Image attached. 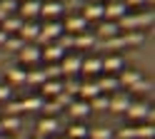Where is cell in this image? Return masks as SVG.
Wrapping results in <instances>:
<instances>
[{
  "label": "cell",
  "instance_id": "35",
  "mask_svg": "<svg viewBox=\"0 0 155 139\" xmlns=\"http://www.w3.org/2000/svg\"><path fill=\"white\" fill-rule=\"evenodd\" d=\"M108 102H110L108 94H98L90 99V109H108Z\"/></svg>",
  "mask_w": 155,
  "mask_h": 139
},
{
  "label": "cell",
  "instance_id": "44",
  "mask_svg": "<svg viewBox=\"0 0 155 139\" xmlns=\"http://www.w3.org/2000/svg\"><path fill=\"white\" fill-rule=\"evenodd\" d=\"M123 3H125V5H130V8H138V5L145 3V0H123Z\"/></svg>",
  "mask_w": 155,
  "mask_h": 139
},
{
  "label": "cell",
  "instance_id": "50",
  "mask_svg": "<svg viewBox=\"0 0 155 139\" xmlns=\"http://www.w3.org/2000/svg\"><path fill=\"white\" fill-rule=\"evenodd\" d=\"M58 139H68V137H58Z\"/></svg>",
  "mask_w": 155,
  "mask_h": 139
},
{
  "label": "cell",
  "instance_id": "32",
  "mask_svg": "<svg viewBox=\"0 0 155 139\" xmlns=\"http://www.w3.org/2000/svg\"><path fill=\"white\" fill-rule=\"evenodd\" d=\"M135 137H138V139H153L155 137V127L148 124V122H145L143 127H135Z\"/></svg>",
  "mask_w": 155,
  "mask_h": 139
},
{
  "label": "cell",
  "instance_id": "16",
  "mask_svg": "<svg viewBox=\"0 0 155 139\" xmlns=\"http://www.w3.org/2000/svg\"><path fill=\"white\" fill-rule=\"evenodd\" d=\"M125 114H128L133 122H138V119H145V117L150 114V107L145 104V102H130V107H128V112H125Z\"/></svg>",
  "mask_w": 155,
  "mask_h": 139
},
{
  "label": "cell",
  "instance_id": "1",
  "mask_svg": "<svg viewBox=\"0 0 155 139\" xmlns=\"http://www.w3.org/2000/svg\"><path fill=\"white\" fill-rule=\"evenodd\" d=\"M148 25H153V13H140V15H130V13H125V15L118 20L120 32L140 30V27H148Z\"/></svg>",
  "mask_w": 155,
  "mask_h": 139
},
{
  "label": "cell",
  "instance_id": "47",
  "mask_svg": "<svg viewBox=\"0 0 155 139\" xmlns=\"http://www.w3.org/2000/svg\"><path fill=\"white\" fill-rule=\"evenodd\" d=\"M145 3H150V5H153V3H155V0H145Z\"/></svg>",
  "mask_w": 155,
  "mask_h": 139
},
{
  "label": "cell",
  "instance_id": "49",
  "mask_svg": "<svg viewBox=\"0 0 155 139\" xmlns=\"http://www.w3.org/2000/svg\"><path fill=\"white\" fill-rule=\"evenodd\" d=\"M5 139H15V137H5Z\"/></svg>",
  "mask_w": 155,
  "mask_h": 139
},
{
  "label": "cell",
  "instance_id": "15",
  "mask_svg": "<svg viewBox=\"0 0 155 139\" xmlns=\"http://www.w3.org/2000/svg\"><path fill=\"white\" fill-rule=\"evenodd\" d=\"M68 109H70V117L75 119H85L93 109H90V102H85V99H78V102H70L68 104Z\"/></svg>",
  "mask_w": 155,
  "mask_h": 139
},
{
  "label": "cell",
  "instance_id": "30",
  "mask_svg": "<svg viewBox=\"0 0 155 139\" xmlns=\"http://www.w3.org/2000/svg\"><path fill=\"white\" fill-rule=\"evenodd\" d=\"M23 45H25V42H23L18 35H8V37H5V42H3V47H5V50H10V52H20Z\"/></svg>",
  "mask_w": 155,
  "mask_h": 139
},
{
  "label": "cell",
  "instance_id": "36",
  "mask_svg": "<svg viewBox=\"0 0 155 139\" xmlns=\"http://www.w3.org/2000/svg\"><path fill=\"white\" fill-rule=\"evenodd\" d=\"M18 0H0V10H3L5 15H15L18 13Z\"/></svg>",
  "mask_w": 155,
  "mask_h": 139
},
{
  "label": "cell",
  "instance_id": "26",
  "mask_svg": "<svg viewBox=\"0 0 155 139\" xmlns=\"http://www.w3.org/2000/svg\"><path fill=\"white\" fill-rule=\"evenodd\" d=\"M88 132L90 129L85 127L83 122H75V124L68 127V139H88Z\"/></svg>",
  "mask_w": 155,
  "mask_h": 139
},
{
  "label": "cell",
  "instance_id": "5",
  "mask_svg": "<svg viewBox=\"0 0 155 139\" xmlns=\"http://www.w3.org/2000/svg\"><path fill=\"white\" fill-rule=\"evenodd\" d=\"M95 85H98V89H100L103 94H113V92H118V89H120L118 75H105V72H100L98 79H95Z\"/></svg>",
  "mask_w": 155,
  "mask_h": 139
},
{
  "label": "cell",
  "instance_id": "41",
  "mask_svg": "<svg viewBox=\"0 0 155 139\" xmlns=\"http://www.w3.org/2000/svg\"><path fill=\"white\" fill-rule=\"evenodd\" d=\"M20 112H23V104L20 102H8V114H10V117H20Z\"/></svg>",
  "mask_w": 155,
  "mask_h": 139
},
{
  "label": "cell",
  "instance_id": "33",
  "mask_svg": "<svg viewBox=\"0 0 155 139\" xmlns=\"http://www.w3.org/2000/svg\"><path fill=\"white\" fill-rule=\"evenodd\" d=\"M88 139H113V132L108 127H95L88 132Z\"/></svg>",
  "mask_w": 155,
  "mask_h": 139
},
{
  "label": "cell",
  "instance_id": "29",
  "mask_svg": "<svg viewBox=\"0 0 155 139\" xmlns=\"http://www.w3.org/2000/svg\"><path fill=\"white\" fill-rule=\"evenodd\" d=\"M25 75L28 72L23 67H10V70H8V85H10V87L13 85H23L25 82Z\"/></svg>",
  "mask_w": 155,
  "mask_h": 139
},
{
  "label": "cell",
  "instance_id": "38",
  "mask_svg": "<svg viewBox=\"0 0 155 139\" xmlns=\"http://www.w3.org/2000/svg\"><path fill=\"white\" fill-rule=\"evenodd\" d=\"M43 75H45V79H58L63 72H60V65H48L45 70H43Z\"/></svg>",
  "mask_w": 155,
  "mask_h": 139
},
{
  "label": "cell",
  "instance_id": "43",
  "mask_svg": "<svg viewBox=\"0 0 155 139\" xmlns=\"http://www.w3.org/2000/svg\"><path fill=\"white\" fill-rule=\"evenodd\" d=\"M153 85L150 82H145V79H140V82H135L133 87H130V92H143V89H150Z\"/></svg>",
  "mask_w": 155,
  "mask_h": 139
},
{
  "label": "cell",
  "instance_id": "42",
  "mask_svg": "<svg viewBox=\"0 0 155 139\" xmlns=\"http://www.w3.org/2000/svg\"><path fill=\"white\" fill-rule=\"evenodd\" d=\"M118 137H120V139H138V137H135V127H125V129H120Z\"/></svg>",
  "mask_w": 155,
  "mask_h": 139
},
{
  "label": "cell",
  "instance_id": "20",
  "mask_svg": "<svg viewBox=\"0 0 155 139\" xmlns=\"http://www.w3.org/2000/svg\"><path fill=\"white\" fill-rule=\"evenodd\" d=\"M78 94H80V99L90 102L93 97H98V94H103V92L98 89V85H95V79H93V82H83L80 87H78Z\"/></svg>",
  "mask_w": 155,
  "mask_h": 139
},
{
  "label": "cell",
  "instance_id": "2",
  "mask_svg": "<svg viewBox=\"0 0 155 139\" xmlns=\"http://www.w3.org/2000/svg\"><path fill=\"white\" fill-rule=\"evenodd\" d=\"M63 32H65V30H63V25L58 23V20H50V23L40 25V35H38V42H43V45H50V42H55V40L60 37Z\"/></svg>",
  "mask_w": 155,
  "mask_h": 139
},
{
  "label": "cell",
  "instance_id": "39",
  "mask_svg": "<svg viewBox=\"0 0 155 139\" xmlns=\"http://www.w3.org/2000/svg\"><path fill=\"white\" fill-rule=\"evenodd\" d=\"M105 47H108V50H123V47H125V45H123V37L115 35V37H110V40H105Z\"/></svg>",
  "mask_w": 155,
  "mask_h": 139
},
{
  "label": "cell",
  "instance_id": "6",
  "mask_svg": "<svg viewBox=\"0 0 155 139\" xmlns=\"http://www.w3.org/2000/svg\"><path fill=\"white\" fill-rule=\"evenodd\" d=\"M80 62H83L80 55L65 52L63 60H60V72H63V75H78V72H80Z\"/></svg>",
  "mask_w": 155,
  "mask_h": 139
},
{
  "label": "cell",
  "instance_id": "14",
  "mask_svg": "<svg viewBox=\"0 0 155 139\" xmlns=\"http://www.w3.org/2000/svg\"><path fill=\"white\" fill-rule=\"evenodd\" d=\"M38 35H40V25L38 23H23V27L18 30V37L23 42H33V40H38Z\"/></svg>",
  "mask_w": 155,
  "mask_h": 139
},
{
  "label": "cell",
  "instance_id": "28",
  "mask_svg": "<svg viewBox=\"0 0 155 139\" xmlns=\"http://www.w3.org/2000/svg\"><path fill=\"white\" fill-rule=\"evenodd\" d=\"M43 102H45V99L40 94H33V97H25L20 104H23V112H38V109L43 107Z\"/></svg>",
  "mask_w": 155,
  "mask_h": 139
},
{
  "label": "cell",
  "instance_id": "45",
  "mask_svg": "<svg viewBox=\"0 0 155 139\" xmlns=\"http://www.w3.org/2000/svg\"><path fill=\"white\" fill-rule=\"evenodd\" d=\"M5 37H8V35L3 32V30H0V45H3V42H5Z\"/></svg>",
  "mask_w": 155,
  "mask_h": 139
},
{
  "label": "cell",
  "instance_id": "12",
  "mask_svg": "<svg viewBox=\"0 0 155 139\" xmlns=\"http://www.w3.org/2000/svg\"><path fill=\"white\" fill-rule=\"evenodd\" d=\"M85 27H88V20H85L83 15H70V17L65 20V25H63V30H65V32H70V35L85 32Z\"/></svg>",
  "mask_w": 155,
  "mask_h": 139
},
{
  "label": "cell",
  "instance_id": "23",
  "mask_svg": "<svg viewBox=\"0 0 155 139\" xmlns=\"http://www.w3.org/2000/svg\"><path fill=\"white\" fill-rule=\"evenodd\" d=\"M38 132H40L43 137L55 134V132H58V119H55V117H43L40 122H38Z\"/></svg>",
  "mask_w": 155,
  "mask_h": 139
},
{
  "label": "cell",
  "instance_id": "4",
  "mask_svg": "<svg viewBox=\"0 0 155 139\" xmlns=\"http://www.w3.org/2000/svg\"><path fill=\"white\" fill-rule=\"evenodd\" d=\"M18 15L25 23H35V17L40 15V0H25V3H20L18 5Z\"/></svg>",
  "mask_w": 155,
  "mask_h": 139
},
{
  "label": "cell",
  "instance_id": "46",
  "mask_svg": "<svg viewBox=\"0 0 155 139\" xmlns=\"http://www.w3.org/2000/svg\"><path fill=\"white\" fill-rule=\"evenodd\" d=\"M5 17H8V15L3 13V10H0V23H3V20H5Z\"/></svg>",
  "mask_w": 155,
  "mask_h": 139
},
{
  "label": "cell",
  "instance_id": "21",
  "mask_svg": "<svg viewBox=\"0 0 155 139\" xmlns=\"http://www.w3.org/2000/svg\"><path fill=\"white\" fill-rule=\"evenodd\" d=\"M98 35L103 40H110L115 35H120V27H118V23H113V20H103L100 27H98Z\"/></svg>",
  "mask_w": 155,
  "mask_h": 139
},
{
  "label": "cell",
  "instance_id": "13",
  "mask_svg": "<svg viewBox=\"0 0 155 139\" xmlns=\"http://www.w3.org/2000/svg\"><path fill=\"white\" fill-rule=\"evenodd\" d=\"M23 23H25V20L15 13V15H8L3 23H0V30H3L5 35H18V30L23 27Z\"/></svg>",
  "mask_w": 155,
  "mask_h": 139
},
{
  "label": "cell",
  "instance_id": "37",
  "mask_svg": "<svg viewBox=\"0 0 155 139\" xmlns=\"http://www.w3.org/2000/svg\"><path fill=\"white\" fill-rule=\"evenodd\" d=\"M25 82H30V85H43V82H45L43 70H33V72H28V75H25Z\"/></svg>",
  "mask_w": 155,
  "mask_h": 139
},
{
  "label": "cell",
  "instance_id": "40",
  "mask_svg": "<svg viewBox=\"0 0 155 139\" xmlns=\"http://www.w3.org/2000/svg\"><path fill=\"white\" fill-rule=\"evenodd\" d=\"M10 99H13V87L10 85H0V102H10Z\"/></svg>",
  "mask_w": 155,
  "mask_h": 139
},
{
  "label": "cell",
  "instance_id": "17",
  "mask_svg": "<svg viewBox=\"0 0 155 139\" xmlns=\"http://www.w3.org/2000/svg\"><path fill=\"white\" fill-rule=\"evenodd\" d=\"M140 79H143V75L138 70H120V75H118L120 87H133L135 82H140Z\"/></svg>",
  "mask_w": 155,
  "mask_h": 139
},
{
  "label": "cell",
  "instance_id": "11",
  "mask_svg": "<svg viewBox=\"0 0 155 139\" xmlns=\"http://www.w3.org/2000/svg\"><path fill=\"white\" fill-rule=\"evenodd\" d=\"M63 50L58 47L55 42H50V45H45V47H40V60H45L48 65H55V62H60L63 60Z\"/></svg>",
  "mask_w": 155,
  "mask_h": 139
},
{
  "label": "cell",
  "instance_id": "24",
  "mask_svg": "<svg viewBox=\"0 0 155 139\" xmlns=\"http://www.w3.org/2000/svg\"><path fill=\"white\" fill-rule=\"evenodd\" d=\"M40 89H43V94L45 97H58V94H60L63 92V82H58V79H45V82L40 85Z\"/></svg>",
  "mask_w": 155,
  "mask_h": 139
},
{
  "label": "cell",
  "instance_id": "8",
  "mask_svg": "<svg viewBox=\"0 0 155 139\" xmlns=\"http://www.w3.org/2000/svg\"><path fill=\"white\" fill-rule=\"evenodd\" d=\"M103 10H105V17L108 20H113V23H118V20L128 13V5L123 3V0H110L108 5H103Z\"/></svg>",
  "mask_w": 155,
  "mask_h": 139
},
{
  "label": "cell",
  "instance_id": "25",
  "mask_svg": "<svg viewBox=\"0 0 155 139\" xmlns=\"http://www.w3.org/2000/svg\"><path fill=\"white\" fill-rule=\"evenodd\" d=\"M20 117H10V114H5L3 119H0V129L3 132H8V134H15L18 129H20Z\"/></svg>",
  "mask_w": 155,
  "mask_h": 139
},
{
  "label": "cell",
  "instance_id": "3",
  "mask_svg": "<svg viewBox=\"0 0 155 139\" xmlns=\"http://www.w3.org/2000/svg\"><path fill=\"white\" fill-rule=\"evenodd\" d=\"M110 97V102H108V109H113V112H128V107H130V102H133V97H130V92H113V94H108Z\"/></svg>",
  "mask_w": 155,
  "mask_h": 139
},
{
  "label": "cell",
  "instance_id": "19",
  "mask_svg": "<svg viewBox=\"0 0 155 139\" xmlns=\"http://www.w3.org/2000/svg\"><path fill=\"white\" fill-rule=\"evenodd\" d=\"M80 72L85 75H100L103 67H100V57H83L80 62Z\"/></svg>",
  "mask_w": 155,
  "mask_h": 139
},
{
  "label": "cell",
  "instance_id": "18",
  "mask_svg": "<svg viewBox=\"0 0 155 139\" xmlns=\"http://www.w3.org/2000/svg\"><path fill=\"white\" fill-rule=\"evenodd\" d=\"M83 17L88 20H103L105 17V10H103V3H88L85 5V10H83Z\"/></svg>",
  "mask_w": 155,
  "mask_h": 139
},
{
  "label": "cell",
  "instance_id": "52",
  "mask_svg": "<svg viewBox=\"0 0 155 139\" xmlns=\"http://www.w3.org/2000/svg\"><path fill=\"white\" fill-rule=\"evenodd\" d=\"M0 134H3V129H0Z\"/></svg>",
  "mask_w": 155,
  "mask_h": 139
},
{
  "label": "cell",
  "instance_id": "22",
  "mask_svg": "<svg viewBox=\"0 0 155 139\" xmlns=\"http://www.w3.org/2000/svg\"><path fill=\"white\" fill-rule=\"evenodd\" d=\"M120 37H123V45H125V47H138V45H143V40H145V35L140 32V30L120 32Z\"/></svg>",
  "mask_w": 155,
  "mask_h": 139
},
{
  "label": "cell",
  "instance_id": "31",
  "mask_svg": "<svg viewBox=\"0 0 155 139\" xmlns=\"http://www.w3.org/2000/svg\"><path fill=\"white\" fill-rule=\"evenodd\" d=\"M55 45L60 47L63 52H68V50H70V47H75V35H70V32H63L60 37L55 40Z\"/></svg>",
  "mask_w": 155,
  "mask_h": 139
},
{
  "label": "cell",
  "instance_id": "51",
  "mask_svg": "<svg viewBox=\"0 0 155 139\" xmlns=\"http://www.w3.org/2000/svg\"><path fill=\"white\" fill-rule=\"evenodd\" d=\"M18 3H25V0H18Z\"/></svg>",
  "mask_w": 155,
  "mask_h": 139
},
{
  "label": "cell",
  "instance_id": "7",
  "mask_svg": "<svg viewBox=\"0 0 155 139\" xmlns=\"http://www.w3.org/2000/svg\"><path fill=\"white\" fill-rule=\"evenodd\" d=\"M18 57H20V65H38L40 62V47L33 42H25L23 50L18 52Z\"/></svg>",
  "mask_w": 155,
  "mask_h": 139
},
{
  "label": "cell",
  "instance_id": "10",
  "mask_svg": "<svg viewBox=\"0 0 155 139\" xmlns=\"http://www.w3.org/2000/svg\"><path fill=\"white\" fill-rule=\"evenodd\" d=\"M40 15L48 17V23L50 20H58L63 15V3L60 0H48V3H40Z\"/></svg>",
  "mask_w": 155,
  "mask_h": 139
},
{
  "label": "cell",
  "instance_id": "9",
  "mask_svg": "<svg viewBox=\"0 0 155 139\" xmlns=\"http://www.w3.org/2000/svg\"><path fill=\"white\" fill-rule=\"evenodd\" d=\"M100 67H103L105 75H120V70L125 67V62H123L120 55H108V57L100 60Z\"/></svg>",
  "mask_w": 155,
  "mask_h": 139
},
{
  "label": "cell",
  "instance_id": "48",
  "mask_svg": "<svg viewBox=\"0 0 155 139\" xmlns=\"http://www.w3.org/2000/svg\"><path fill=\"white\" fill-rule=\"evenodd\" d=\"M90 3H100V0H90Z\"/></svg>",
  "mask_w": 155,
  "mask_h": 139
},
{
  "label": "cell",
  "instance_id": "34",
  "mask_svg": "<svg viewBox=\"0 0 155 139\" xmlns=\"http://www.w3.org/2000/svg\"><path fill=\"white\" fill-rule=\"evenodd\" d=\"M40 112H43L45 117H55L58 112H60V104H58L55 99H53V102H50V99H48V102H43V107H40Z\"/></svg>",
  "mask_w": 155,
  "mask_h": 139
},
{
  "label": "cell",
  "instance_id": "27",
  "mask_svg": "<svg viewBox=\"0 0 155 139\" xmlns=\"http://www.w3.org/2000/svg\"><path fill=\"white\" fill-rule=\"evenodd\" d=\"M75 47H78V50H90V47H95V35H90V32H78V35H75Z\"/></svg>",
  "mask_w": 155,
  "mask_h": 139
}]
</instances>
